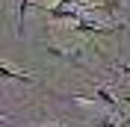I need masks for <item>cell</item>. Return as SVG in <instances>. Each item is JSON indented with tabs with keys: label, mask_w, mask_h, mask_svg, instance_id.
<instances>
[{
	"label": "cell",
	"mask_w": 130,
	"mask_h": 127,
	"mask_svg": "<svg viewBox=\"0 0 130 127\" xmlns=\"http://www.w3.org/2000/svg\"><path fill=\"white\" fill-rule=\"evenodd\" d=\"M44 12H47L50 18H59V21H74V24H77V21L83 18L77 9H68V6H47Z\"/></svg>",
	"instance_id": "obj_1"
},
{
	"label": "cell",
	"mask_w": 130,
	"mask_h": 127,
	"mask_svg": "<svg viewBox=\"0 0 130 127\" xmlns=\"http://www.w3.org/2000/svg\"><path fill=\"white\" fill-rule=\"evenodd\" d=\"M0 74H3L6 80H21V83H32V77H27V74L15 71V68H9V65H3V68H0Z\"/></svg>",
	"instance_id": "obj_2"
},
{
	"label": "cell",
	"mask_w": 130,
	"mask_h": 127,
	"mask_svg": "<svg viewBox=\"0 0 130 127\" xmlns=\"http://www.w3.org/2000/svg\"><path fill=\"white\" fill-rule=\"evenodd\" d=\"M95 98H98V101H101V103H106L109 109H118V101H115V98L109 95V92H106L104 86H101V89H98V92H95Z\"/></svg>",
	"instance_id": "obj_3"
},
{
	"label": "cell",
	"mask_w": 130,
	"mask_h": 127,
	"mask_svg": "<svg viewBox=\"0 0 130 127\" xmlns=\"http://www.w3.org/2000/svg\"><path fill=\"white\" fill-rule=\"evenodd\" d=\"M118 3H121V0H109V3H104V6H101V9H104V12H112V9L118 6Z\"/></svg>",
	"instance_id": "obj_4"
}]
</instances>
